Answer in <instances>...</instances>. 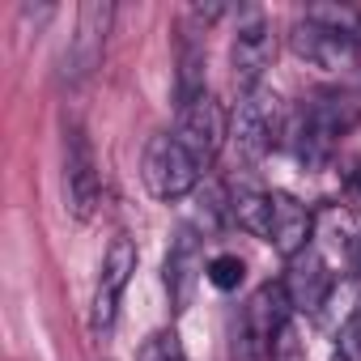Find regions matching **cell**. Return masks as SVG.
Segmentation results:
<instances>
[{
    "label": "cell",
    "mask_w": 361,
    "mask_h": 361,
    "mask_svg": "<svg viewBox=\"0 0 361 361\" xmlns=\"http://www.w3.org/2000/svg\"><path fill=\"white\" fill-rule=\"evenodd\" d=\"M289 47L323 73L361 68V13L348 5H310L289 30Z\"/></svg>",
    "instance_id": "cell-1"
},
{
    "label": "cell",
    "mask_w": 361,
    "mask_h": 361,
    "mask_svg": "<svg viewBox=\"0 0 361 361\" xmlns=\"http://www.w3.org/2000/svg\"><path fill=\"white\" fill-rule=\"evenodd\" d=\"M361 119V90H323L310 94L298 128H293V149L306 170H323L331 153L340 149V136L353 132Z\"/></svg>",
    "instance_id": "cell-2"
},
{
    "label": "cell",
    "mask_w": 361,
    "mask_h": 361,
    "mask_svg": "<svg viewBox=\"0 0 361 361\" xmlns=\"http://www.w3.org/2000/svg\"><path fill=\"white\" fill-rule=\"evenodd\" d=\"M289 327V293L285 285H259L234 323V361H272L281 331Z\"/></svg>",
    "instance_id": "cell-3"
},
{
    "label": "cell",
    "mask_w": 361,
    "mask_h": 361,
    "mask_svg": "<svg viewBox=\"0 0 361 361\" xmlns=\"http://www.w3.org/2000/svg\"><path fill=\"white\" fill-rule=\"evenodd\" d=\"M200 174L204 170L196 166V157L183 149V140L174 132H161V136L149 140L145 161H140V178L157 200H183L188 192H196Z\"/></svg>",
    "instance_id": "cell-4"
},
{
    "label": "cell",
    "mask_w": 361,
    "mask_h": 361,
    "mask_svg": "<svg viewBox=\"0 0 361 361\" xmlns=\"http://www.w3.org/2000/svg\"><path fill=\"white\" fill-rule=\"evenodd\" d=\"M272 56H276V35H272V22L264 9H247L238 18V30H234V47H230V64H234V85L243 94L259 90L264 73L272 68Z\"/></svg>",
    "instance_id": "cell-5"
},
{
    "label": "cell",
    "mask_w": 361,
    "mask_h": 361,
    "mask_svg": "<svg viewBox=\"0 0 361 361\" xmlns=\"http://www.w3.org/2000/svg\"><path fill=\"white\" fill-rule=\"evenodd\" d=\"M174 136L183 140V149L196 157V166H200V170H209V166L217 161V153H221L226 136H230V123H226V106H221L213 94L196 98L192 106H183V111H178Z\"/></svg>",
    "instance_id": "cell-6"
},
{
    "label": "cell",
    "mask_w": 361,
    "mask_h": 361,
    "mask_svg": "<svg viewBox=\"0 0 361 361\" xmlns=\"http://www.w3.org/2000/svg\"><path fill=\"white\" fill-rule=\"evenodd\" d=\"M281 136V98L272 90H251L243 94L238 111H234V145L247 161H259Z\"/></svg>",
    "instance_id": "cell-7"
},
{
    "label": "cell",
    "mask_w": 361,
    "mask_h": 361,
    "mask_svg": "<svg viewBox=\"0 0 361 361\" xmlns=\"http://www.w3.org/2000/svg\"><path fill=\"white\" fill-rule=\"evenodd\" d=\"M111 18H115V5H106V0H90V5L77 9V30L68 39V51H64V81L77 85V81H85L102 64Z\"/></svg>",
    "instance_id": "cell-8"
},
{
    "label": "cell",
    "mask_w": 361,
    "mask_h": 361,
    "mask_svg": "<svg viewBox=\"0 0 361 361\" xmlns=\"http://www.w3.org/2000/svg\"><path fill=\"white\" fill-rule=\"evenodd\" d=\"M132 272H136V247H132V238L119 234V238H111V247H106V255H102V276H98V293H94V310H90L94 336H106V331L115 327L119 298H123Z\"/></svg>",
    "instance_id": "cell-9"
},
{
    "label": "cell",
    "mask_w": 361,
    "mask_h": 361,
    "mask_svg": "<svg viewBox=\"0 0 361 361\" xmlns=\"http://www.w3.org/2000/svg\"><path fill=\"white\" fill-rule=\"evenodd\" d=\"M64 196H68V213L81 221L94 217V209L102 200L98 161H94V149L81 128H68V136H64Z\"/></svg>",
    "instance_id": "cell-10"
},
{
    "label": "cell",
    "mask_w": 361,
    "mask_h": 361,
    "mask_svg": "<svg viewBox=\"0 0 361 361\" xmlns=\"http://www.w3.org/2000/svg\"><path fill=\"white\" fill-rule=\"evenodd\" d=\"M200 272H209L204 251H200V234L192 226H178L174 238H170V251H166V293H170L174 310H188L192 306Z\"/></svg>",
    "instance_id": "cell-11"
},
{
    "label": "cell",
    "mask_w": 361,
    "mask_h": 361,
    "mask_svg": "<svg viewBox=\"0 0 361 361\" xmlns=\"http://www.w3.org/2000/svg\"><path fill=\"white\" fill-rule=\"evenodd\" d=\"M281 285H285L293 310L314 314V310L327 302V293H331V268H327L323 251H319V247H306L302 255H293V259H289V272H285Z\"/></svg>",
    "instance_id": "cell-12"
},
{
    "label": "cell",
    "mask_w": 361,
    "mask_h": 361,
    "mask_svg": "<svg viewBox=\"0 0 361 361\" xmlns=\"http://www.w3.org/2000/svg\"><path fill=\"white\" fill-rule=\"evenodd\" d=\"M310 234H314L310 209L302 200H293L289 192H272V234H268V243L285 259H293V255H302L310 247Z\"/></svg>",
    "instance_id": "cell-13"
},
{
    "label": "cell",
    "mask_w": 361,
    "mask_h": 361,
    "mask_svg": "<svg viewBox=\"0 0 361 361\" xmlns=\"http://www.w3.org/2000/svg\"><path fill=\"white\" fill-rule=\"evenodd\" d=\"M230 213L238 221V230L255 234V238H268L272 234V192H259V188H238L230 196Z\"/></svg>",
    "instance_id": "cell-14"
},
{
    "label": "cell",
    "mask_w": 361,
    "mask_h": 361,
    "mask_svg": "<svg viewBox=\"0 0 361 361\" xmlns=\"http://www.w3.org/2000/svg\"><path fill=\"white\" fill-rule=\"evenodd\" d=\"M136 361H188V353H183V340H178L174 327H161L140 344Z\"/></svg>",
    "instance_id": "cell-15"
},
{
    "label": "cell",
    "mask_w": 361,
    "mask_h": 361,
    "mask_svg": "<svg viewBox=\"0 0 361 361\" xmlns=\"http://www.w3.org/2000/svg\"><path fill=\"white\" fill-rule=\"evenodd\" d=\"M243 272H247V268H243L238 255H213L204 276H209L217 289H238V285H243Z\"/></svg>",
    "instance_id": "cell-16"
},
{
    "label": "cell",
    "mask_w": 361,
    "mask_h": 361,
    "mask_svg": "<svg viewBox=\"0 0 361 361\" xmlns=\"http://www.w3.org/2000/svg\"><path fill=\"white\" fill-rule=\"evenodd\" d=\"M306 353H302V340H298V331L293 327H285L281 331V340H276V353H272V361H302Z\"/></svg>",
    "instance_id": "cell-17"
},
{
    "label": "cell",
    "mask_w": 361,
    "mask_h": 361,
    "mask_svg": "<svg viewBox=\"0 0 361 361\" xmlns=\"http://www.w3.org/2000/svg\"><path fill=\"white\" fill-rule=\"evenodd\" d=\"M344 192H348L353 200H361V161H353V166L344 170Z\"/></svg>",
    "instance_id": "cell-18"
},
{
    "label": "cell",
    "mask_w": 361,
    "mask_h": 361,
    "mask_svg": "<svg viewBox=\"0 0 361 361\" xmlns=\"http://www.w3.org/2000/svg\"><path fill=\"white\" fill-rule=\"evenodd\" d=\"M331 361H348V357H344V353H331Z\"/></svg>",
    "instance_id": "cell-19"
}]
</instances>
